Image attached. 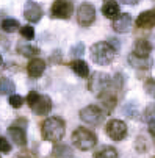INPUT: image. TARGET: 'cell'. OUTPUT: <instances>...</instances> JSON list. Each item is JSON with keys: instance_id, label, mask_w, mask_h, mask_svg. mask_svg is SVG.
Returning <instances> with one entry per match:
<instances>
[{"instance_id": "1", "label": "cell", "mask_w": 155, "mask_h": 158, "mask_svg": "<svg viewBox=\"0 0 155 158\" xmlns=\"http://www.w3.org/2000/svg\"><path fill=\"white\" fill-rule=\"evenodd\" d=\"M64 122L60 118H47L41 124V133H42V138L47 139L50 143H58L63 139L64 136Z\"/></svg>"}, {"instance_id": "2", "label": "cell", "mask_w": 155, "mask_h": 158, "mask_svg": "<svg viewBox=\"0 0 155 158\" xmlns=\"http://www.w3.org/2000/svg\"><path fill=\"white\" fill-rule=\"evenodd\" d=\"M116 52L118 50L110 42L100 41V42H96V44H93V46H91V60L96 64L105 66V64H110V63L115 60Z\"/></svg>"}, {"instance_id": "3", "label": "cell", "mask_w": 155, "mask_h": 158, "mask_svg": "<svg viewBox=\"0 0 155 158\" xmlns=\"http://www.w3.org/2000/svg\"><path fill=\"white\" fill-rule=\"evenodd\" d=\"M27 103L28 106L31 108V111L38 116H46L50 113L52 110V100L49 96H42V94H38L36 91H31L28 96H27Z\"/></svg>"}, {"instance_id": "4", "label": "cell", "mask_w": 155, "mask_h": 158, "mask_svg": "<svg viewBox=\"0 0 155 158\" xmlns=\"http://www.w3.org/2000/svg\"><path fill=\"white\" fill-rule=\"evenodd\" d=\"M72 144L80 150H91L97 144V135L88 128H77L72 133Z\"/></svg>"}, {"instance_id": "5", "label": "cell", "mask_w": 155, "mask_h": 158, "mask_svg": "<svg viewBox=\"0 0 155 158\" xmlns=\"http://www.w3.org/2000/svg\"><path fill=\"white\" fill-rule=\"evenodd\" d=\"M111 86H113V78H110V75L105 72H94L90 78V83H88L90 91L93 94H96L97 97Z\"/></svg>"}, {"instance_id": "6", "label": "cell", "mask_w": 155, "mask_h": 158, "mask_svg": "<svg viewBox=\"0 0 155 158\" xmlns=\"http://www.w3.org/2000/svg\"><path fill=\"white\" fill-rule=\"evenodd\" d=\"M80 119L90 125H99L105 119V113L97 105H88L80 111Z\"/></svg>"}, {"instance_id": "7", "label": "cell", "mask_w": 155, "mask_h": 158, "mask_svg": "<svg viewBox=\"0 0 155 158\" xmlns=\"http://www.w3.org/2000/svg\"><path fill=\"white\" fill-rule=\"evenodd\" d=\"M105 131L113 141H122L127 136V124L119 119H111V121H108Z\"/></svg>"}, {"instance_id": "8", "label": "cell", "mask_w": 155, "mask_h": 158, "mask_svg": "<svg viewBox=\"0 0 155 158\" xmlns=\"http://www.w3.org/2000/svg\"><path fill=\"white\" fill-rule=\"evenodd\" d=\"M74 11V5L71 0H55L50 8V14L53 19H69Z\"/></svg>"}, {"instance_id": "9", "label": "cell", "mask_w": 155, "mask_h": 158, "mask_svg": "<svg viewBox=\"0 0 155 158\" xmlns=\"http://www.w3.org/2000/svg\"><path fill=\"white\" fill-rule=\"evenodd\" d=\"M96 20V8L91 3H82L77 10V22L82 27H91Z\"/></svg>"}, {"instance_id": "10", "label": "cell", "mask_w": 155, "mask_h": 158, "mask_svg": "<svg viewBox=\"0 0 155 158\" xmlns=\"http://www.w3.org/2000/svg\"><path fill=\"white\" fill-rule=\"evenodd\" d=\"M118 91H119V89H118V88L115 86V83H113L111 88H108L107 91H103V93L99 96V100H100V103L103 105V108H105L107 111H113V108L116 106Z\"/></svg>"}, {"instance_id": "11", "label": "cell", "mask_w": 155, "mask_h": 158, "mask_svg": "<svg viewBox=\"0 0 155 158\" xmlns=\"http://www.w3.org/2000/svg\"><path fill=\"white\" fill-rule=\"evenodd\" d=\"M24 17L30 22V24H36L42 17V8L36 2H27L24 6Z\"/></svg>"}, {"instance_id": "12", "label": "cell", "mask_w": 155, "mask_h": 158, "mask_svg": "<svg viewBox=\"0 0 155 158\" xmlns=\"http://www.w3.org/2000/svg\"><path fill=\"white\" fill-rule=\"evenodd\" d=\"M135 25L138 28H143V30H149V28H153L155 27V10H149V11H143L138 19L135 20Z\"/></svg>"}, {"instance_id": "13", "label": "cell", "mask_w": 155, "mask_h": 158, "mask_svg": "<svg viewBox=\"0 0 155 158\" xmlns=\"http://www.w3.org/2000/svg\"><path fill=\"white\" fill-rule=\"evenodd\" d=\"M132 24H133V19H132V16H130L128 13H122V14H119L118 19L113 20V28H115V31H118V33H127V31H130Z\"/></svg>"}, {"instance_id": "14", "label": "cell", "mask_w": 155, "mask_h": 158, "mask_svg": "<svg viewBox=\"0 0 155 158\" xmlns=\"http://www.w3.org/2000/svg\"><path fill=\"white\" fill-rule=\"evenodd\" d=\"M8 135H10L11 141H13L16 146L24 147V146L27 144V133H25V128L17 127V125H11V127H8Z\"/></svg>"}, {"instance_id": "15", "label": "cell", "mask_w": 155, "mask_h": 158, "mask_svg": "<svg viewBox=\"0 0 155 158\" xmlns=\"http://www.w3.org/2000/svg\"><path fill=\"white\" fill-rule=\"evenodd\" d=\"M27 71H28V75L33 77V78L41 77L44 74V71H46V61L41 60V58L30 60V63L27 64Z\"/></svg>"}, {"instance_id": "16", "label": "cell", "mask_w": 155, "mask_h": 158, "mask_svg": "<svg viewBox=\"0 0 155 158\" xmlns=\"http://www.w3.org/2000/svg\"><path fill=\"white\" fill-rule=\"evenodd\" d=\"M102 13L107 19H118L119 14H121V10H119V3L116 0H107L102 6Z\"/></svg>"}, {"instance_id": "17", "label": "cell", "mask_w": 155, "mask_h": 158, "mask_svg": "<svg viewBox=\"0 0 155 158\" xmlns=\"http://www.w3.org/2000/svg\"><path fill=\"white\" fill-rule=\"evenodd\" d=\"M69 66H71V69L82 78H86L88 75H90V67H88V64L83 60H74Z\"/></svg>"}, {"instance_id": "18", "label": "cell", "mask_w": 155, "mask_h": 158, "mask_svg": "<svg viewBox=\"0 0 155 158\" xmlns=\"http://www.w3.org/2000/svg\"><path fill=\"white\" fill-rule=\"evenodd\" d=\"M150 49H152V47H150L149 41H146V39H138L136 44H135V50H133V53H135L136 56H141V58H149Z\"/></svg>"}, {"instance_id": "19", "label": "cell", "mask_w": 155, "mask_h": 158, "mask_svg": "<svg viewBox=\"0 0 155 158\" xmlns=\"http://www.w3.org/2000/svg\"><path fill=\"white\" fill-rule=\"evenodd\" d=\"M52 155L53 158H72L74 156V150L69 146H64V144H58L52 149Z\"/></svg>"}, {"instance_id": "20", "label": "cell", "mask_w": 155, "mask_h": 158, "mask_svg": "<svg viewBox=\"0 0 155 158\" xmlns=\"http://www.w3.org/2000/svg\"><path fill=\"white\" fill-rule=\"evenodd\" d=\"M128 63L133 67H136V69H149L150 67V60L149 58H141V56H136L135 53L128 55Z\"/></svg>"}, {"instance_id": "21", "label": "cell", "mask_w": 155, "mask_h": 158, "mask_svg": "<svg viewBox=\"0 0 155 158\" xmlns=\"http://www.w3.org/2000/svg\"><path fill=\"white\" fill-rule=\"evenodd\" d=\"M17 52L22 56H27V58H31V60H33V56L39 55V49L31 46V44H19V46H17Z\"/></svg>"}, {"instance_id": "22", "label": "cell", "mask_w": 155, "mask_h": 158, "mask_svg": "<svg viewBox=\"0 0 155 158\" xmlns=\"http://www.w3.org/2000/svg\"><path fill=\"white\" fill-rule=\"evenodd\" d=\"M0 91H2L3 96H6V94L13 96V93L16 91V86H14V83L10 78L2 77V78H0Z\"/></svg>"}, {"instance_id": "23", "label": "cell", "mask_w": 155, "mask_h": 158, "mask_svg": "<svg viewBox=\"0 0 155 158\" xmlns=\"http://www.w3.org/2000/svg\"><path fill=\"white\" fill-rule=\"evenodd\" d=\"M94 158H118V150L115 147H102L99 152L94 153Z\"/></svg>"}, {"instance_id": "24", "label": "cell", "mask_w": 155, "mask_h": 158, "mask_svg": "<svg viewBox=\"0 0 155 158\" xmlns=\"http://www.w3.org/2000/svg\"><path fill=\"white\" fill-rule=\"evenodd\" d=\"M17 28H22V27L19 25V22H17L16 19H3V20H2V30H3V31L13 33V31H16Z\"/></svg>"}, {"instance_id": "25", "label": "cell", "mask_w": 155, "mask_h": 158, "mask_svg": "<svg viewBox=\"0 0 155 158\" xmlns=\"http://www.w3.org/2000/svg\"><path fill=\"white\" fill-rule=\"evenodd\" d=\"M144 89H146V93L150 96V97H153L155 99V78H146V81H144Z\"/></svg>"}, {"instance_id": "26", "label": "cell", "mask_w": 155, "mask_h": 158, "mask_svg": "<svg viewBox=\"0 0 155 158\" xmlns=\"http://www.w3.org/2000/svg\"><path fill=\"white\" fill-rule=\"evenodd\" d=\"M8 102H10V105H11L13 108H20L22 105H24V99H22L20 96H17V94H13V96H10Z\"/></svg>"}, {"instance_id": "27", "label": "cell", "mask_w": 155, "mask_h": 158, "mask_svg": "<svg viewBox=\"0 0 155 158\" xmlns=\"http://www.w3.org/2000/svg\"><path fill=\"white\" fill-rule=\"evenodd\" d=\"M20 35H22V38H25V39H33L35 38V30H33L31 25H25V27L20 28Z\"/></svg>"}, {"instance_id": "28", "label": "cell", "mask_w": 155, "mask_h": 158, "mask_svg": "<svg viewBox=\"0 0 155 158\" xmlns=\"http://www.w3.org/2000/svg\"><path fill=\"white\" fill-rule=\"evenodd\" d=\"M83 50H85V46H83V42H78V44H75L74 47H71V55L77 58V56L83 55Z\"/></svg>"}, {"instance_id": "29", "label": "cell", "mask_w": 155, "mask_h": 158, "mask_svg": "<svg viewBox=\"0 0 155 158\" xmlns=\"http://www.w3.org/2000/svg\"><path fill=\"white\" fill-rule=\"evenodd\" d=\"M0 150H2V153H8L10 150H11V144L8 143V139L5 138V136H2V139H0Z\"/></svg>"}, {"instance_id": "30", "label": "cell", "mask_w": 155, "mask_h": 158, "mask_svg": "<svg viewBox=\"0 0 155 158\" xmlns=\"http://www.w3.org/2000/svg\"><path fill=\"white\" fill-rule=\"evenodd\" d=\"M136 150H138V152L147 150V144H146V141H144L143 136H138V139H136Z\"/></svg>"}, {"instance_id": "31", "label": "cell", "mask_w": 155, "mask_h": 158, "mask_svg": "<svg viewBox=\"0 0 155 158\" xmlns=\"http://www.w3.org/2000/svg\"><path fill=\"white\" fill-rule=\"evenodd\" d=\"M14 158H35V155H33L31 152H20V153H17Z\"/></svg>"}, {"instance_id": "32", "label": "cell", "mask_w": 155, "mask_h": 158, "mask_svg": "<svg viewBox=\"0 0 155 158\" xmlns=\"http://www.w3.org/2000/svg\"><path fill=\"white\" fill-rule=\"evenodd\" d=\"M149 133L152 135V136H155V118H152L149 121Z\"/></svg>"}, {"instance_id": "33", "label": "cell", "mask_w": 155, "mask_h": 158, "mask_svg": "<svg viewBox=\"0 0 155 158\" xmlns=\"http://www.w3.org/2000/svg\"><path fill=\"white\" fill-rule=\"evenodd\" d=\"M108 42H110V44H111V46H113V47H115L116 50H119V47H121V46H119V42H118V39H115V38H111V39H108Z\"/></svg>"}, {"instance_id": "34", "label": "cell", "mask_w": 155, "mask_h": 158, "mask_svg": "<svg viewBox=\"0 0 155 158\" xmlns=\"http://www.w3.org/2000/svg\"><path fill=\"white\" fill-rule=\"evenodd\" d=\"M122 3H127V5H136L140 0H121Z\"/></svg>"}]
</instances>
